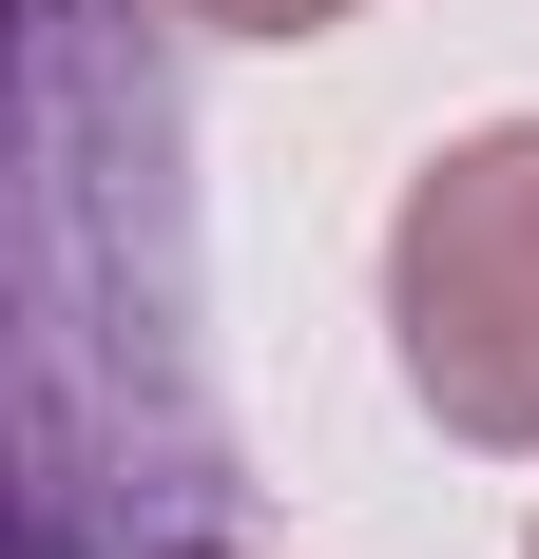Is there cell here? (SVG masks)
Instances as JSON below:
<instances>
[{"instance_id":"cell-1","label":"cell","mask_w":539,"mask_h":559,"mask_svg":"<svg viewBox=\"0 0 539 559\" xmlns=\"http://www.w3.org/2000/svg\"><path fill=\"white\" fill-rule=\"evenodd\" d=\"M405 367L443 425L539 444V135H482L405 193Z\"/></svg>"},{"instance_id":"cell-2","label":"cell","mask_w":539,"mask_h":559,"mask_svg":"<svg viewBox=\"0 0 539 559\" xmlns=\"http://www.w3.org/2000/svg\"><path fill=\"white\" fill-rule=\"evenodd\" d=\"M213 20H251V39H309V20H327V0H213Z\"/></svg>"}]
</instances>
